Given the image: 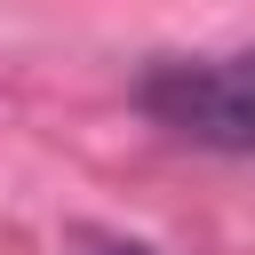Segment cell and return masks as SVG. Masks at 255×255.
Returning a JSON list of instances; mask_svg holds the SVG:
<instances>
[{"instance_id": "1", "label": "cell", "mask_w": 255, "mask_h": 255, "mask_svg": "<svg viewBox=\"0 0 255 255\" xmlns=\"http://www.w3.org/2000/svg\"><path fill=\"white\" fill-rule=\"evenodd\" d=\"M143 120L199 151H255V48L231 56H159L135 80Z\"/></svg>"}, {"instance_id": "2", "label": "cell", "mask_w": 255, "mask_h": 255, "mask_svg": "<svg viewBox=\"0 0 255 255\" xmlns=\"http://www.w3.org/2000/svg\"><path fill=\"white\" fill-rule=\"evenodd\" d=\"M72 255H151L143 239H88V247H72Z\"/></svg>"}]
</instances>
